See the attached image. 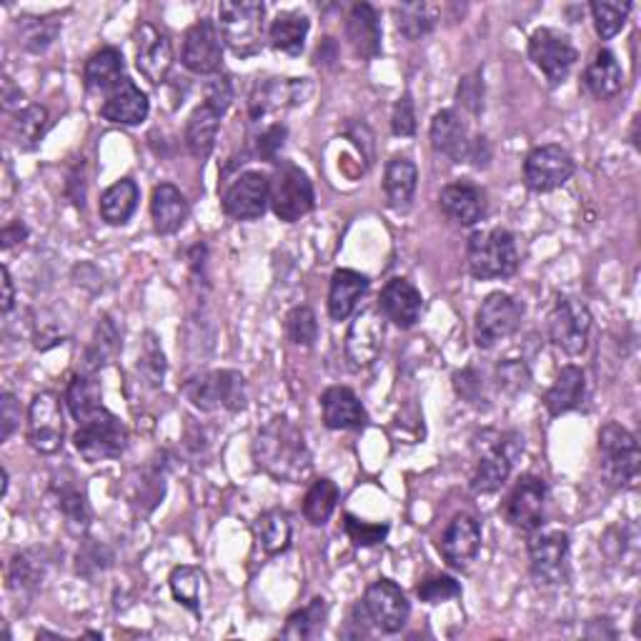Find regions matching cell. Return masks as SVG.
Masks as SVG:
<instances>
[{
	"instance_id": "cell-1",
	"label": "cell",
	"mask_w": 641,
	"mask_h": 641,
	"mask_svg": "<svg viewBox=\"0 0 641 641\" xmlns=\"http://www.w3.org/2000/svg\"><path fill=\"white\" fill-rule=\"evenodd\" d=\"M254 462L276 482L301 484L313 472V456L303 431L288 417L270 419L254 441Z\"/></svg>"
},
{
	"instance_id": "cell-2",
	"label": "cell",
	"mask_w": 641,
	"mask_h": 641,
	"mask_svg": "<svg viewBox=\"0 0 641 641\" xmlns=\"http://www.w3.org/2000/svg\"><path fill=\"white\" fill-rule=\"evenodd\" d=\"M468 274L478 281H494V278H509L519 268V251L507 229L478 231L468 239L466 246Z\"/></svg>"
},
{
	"instance_id": "cell-3",
	"label": "cell",
	"mask_w": 641,
	"mask_h": 641,
	"mask_svg": "<svg viewBox=\"0 0 641 641\" xmlns=\"http://www.w3.org/2000/svg\"><path fill=\"white\" fill-rule=\"evenodd\" d=\"M264 3L256 0H223L219 3L221 38L239 58H251L264 48Z\"/></svg>"
},
{
	"instance_id": "cell-4",
	"label": "cell",
	"mask_w": 641,
	"mask_h": 641,
	"mask_svg": "<svg viewBox=\"0 0 641 641\" xmlns=\"http://www.w3.org/2000/svg\"><path fill=\"white\" fill-rule=\"evenodd\" d=\"M599 456L601 474L614 489H629L637 484L641 468V451L634 433L621 427L617 421H609L599 431Z\"/></svg>"
},
{
	"instance_id": "cell-5",
	"label": "cell",
	"mask_w": 641,
	"mask_h": 641,
	"mask_svg": "<svg viewBox=\"0 0 641 641\" xmlns=\"http://www.w3.org/2000/svg\"><path fill=\"white\" fill-rule=\"evenodd\" d=\"M180 394L201 411H241L246 409L248 386L239 372H209L198 374L180 386Z\"/></svg>"
},
{
	"instance_id": "cell-6",
	"label": "cell",
	"mask_w": 641,
	"mask_h": 641,
	"mask_svg": "<svg viewBox=\"0 0 641 641\" xmlns=\"http://www.w3.org/2000/svg\"><path fill=\"white\" fill-rule=\"evenodd\" d=\"M74 444L88 464L108 462V458H119L129 446V431L121 419L103 406L78 423Z\"/></svg>"
},
{
	"instance_id": "cell-7",
	"label": "cell",
	"mask_w": 641,
	"mask_h": 641,
	"mask_svg": "<svg viewBox=\"0 0 641 641\" xmlns=\"http://www.w3.org/2000/svg\"><path fill=\"white\" fill-rule=\"evenodd\" d=\"M313 186L306 170L281 161L268 178V203L276 219L294 223L313 211Z\"/></svg>"
},
{
	"instance_id": "cell-8",
	"label": "cell",
	"mask_w": 641,
	"mask_h": 641,
	"mask_svg": "<svg viewBox=\"0 0 641 641\" xmlns=\"http://www.w3.org/2000/svg\"><path fill=\"white\" fill-rule=\"evenodd\" d=\"M523 449V439L517 433H496L494 441H482V456H478L472 491L474 494H494L509 482L513 458Z\"/></svg>"
},
{
	"instance_id": "cell-9",
	"label": "cell",
	"mask_w": 641,
	"mask_h": 641,
	"mask_svg": "<svg viewBox=\"0 0 641 641\" xmlns=\"http://www.w3.org/2000/svg\"><path fill=\"white\" fill-rule=\"evenodd\" d=\"M523 319V306L513 296L496 291L478 306L474 321V339L478 349H491L499 341H507L519 331Z\"/></svg>"
},
{
	"instance_id": "cell-10",
	"label": "cell",
	"mask_w": 641,
	"mask_h": 641,
	"mask_svg": "<svg viewBox=\"0 0 641 641\" xmlns=\"http://www.w3.org/2000/svg\"><path fill=\"white\" fill-rule=\"evenodd\" d=\"M592 333V313L586 303L572 299V296H559L552 313H549V339L556 349H562L566 356H582L589 346Z\"/></svg>"
},
{
	"instance_id": "cell-11",
	"label": "cell",
	"mask_w": 641,
	"mask_h": 641,
	"mask_svg": "<svg viewBox=\"0 0 641 641\" xmlns=\"http://www.w3.org/2000/svg\"><path fill=\"white\" fill-rule=\"evenodd\" d=\"M529 58L544 74L549 86L564 84L579 60V51L564 33L554 29H539L529 38Z\"/></svg>"
},
{
	"instance_id": "cell-12",
	"label": "cell",
	"mask_w": 641,
	"mask_h": 641,
	"mask_svg": "<svg viewBox=\"0 0 641 641\" xmlns=\"http://www.w3.org/2000/svg\"><path fill=\"white\" fill-rule=\"evenodd\" d=\"M576 164L564 146L549 143L534 148L523 161V184L534 194H552L568 184L574 176Z\"/></svg>"
},
{
	"instance_id": "cell-13",
	"label": "cell",
	"mask_w": 641,
	"mask_h": 641,
	"mask_svg": "<svg viewBox=\"0 0 641 641\" xmlns=\"http://www.w3.org/2000/svg\"><path fill=\"white\" fill-rule=\"evenodd\" d=\"M29 444L43 456L58 454L66 439V419L56 394L43 391L33 396L29 406V427H25Z\"/></svg>"
},
{
	"instance_id": "cell-14",
	"label": "cell",
	"mask_w": 641,
	"mask_h": 641,
	"mask_svg": "<svg viewBox=\"0 0 641 641\" xmlns=\"http://www.w3.org/2000/svg\"><path fill=\"white\" fill-rule=\"evenodd\" d=\"M531 574L541 584H564L568 574V534L562 529H537L529 539Z\"/></svg>"
},
{
	"instance_id": "cell-15",
	"label": "cell",
	"mask_w": 641,
	"mask_h": 641,
	"mask_svg": "<svg viewBox=\"0 0 641 641\" xmlns=\"http://www.w3.org/2000/svg\"><path fill=\"white\" fill-rule=\"evenodd\" d=\"M361 604H364V611L368 621H372V627L384 631V634H399L411 614L409 599H406L401 586H396L388 579H378L368 586Z\"/></svg>"
},
{
	"instance_id": "cell-16",
	"label": "cell",
	"mask_w": 641,
	"mask_h": 641,
	"mask_svg": "<svg viewBox=\"0 0 641 641\" xmlns=\"http://www.w3.org/2000/svg\"><path fill=\"white\" fill-rule=\"evenodd\" d=\"M544 507H546V482L541 476L527 474L521 476L517 486L504 501V519L509 521V527L519 531L541 529L544 523Z\"/></svg>"
},
{
	"instance_id": "cell-17",
	"label": "cell",
	"mask_w": 641,
	"mask_h": 641,
	"mask_svg": "<svg viewBox=\"0 0 641 641\" xmlns=\"http://www.w3.org/2000/svg\"><path fill=\"white\" fill-rule=\"evenodd\" d=\"M268 206V176L246 170L223 194V211L233 221H256Z\"/></svg>"
},
{
	"instance_id": "cell-18",
	"label": "cell",
	"mask_w": 641,
	"mask_h": 641,
	"mask_svg": "<svg viewBox=\"0 0 641 641\" xmlns=\"http://www.w3.org/2000/svg\"><path fill=\"white\" fill-rule=\"evenodd\" d=\"M223 43L211 18H201L186 31L184 66L196 76H213L221 68Z\"/></svg>"
},
{
	"instance_id": "cell-19",
	"label": "cell",
	"mask_w": 641,
	"mask_h": 641,
	"mask_svg": "<svg viewBox=\"0 0 641 641\" xmlns=\"http://www.w3.org/2000/svg\"><path fill=\"white\" fill-rule=\"evenodd\" d=\"M170 63H174V48L168 35L156 25L141 23L135 31V68L141 70V76L153 86H161L168 76Z\"/></svg>"
},
{
	"instance_id": "cell-20",
	"label": "cell",
	"mask_w": 641,
	"mask_h": 641,
	"mask_svg": "<svg viewBox=\"0 0 641 641\" xmlns=\"http://www.w3.org/2000/svg\"><path fill=\"white\" fill-rule=\"evenodd\" d=\"M384 313L364 309L346 333V354L356 368L372 366L384 349Z\"/></svg>"
},
{
	"instance_id": "cell-21",
	"label": "cell",
	"mask_w": 641,
	"mask_h": 641,
	"mask_svg": "<svg viewBox=\"0 0 641 641\" xmlns=\"http://www.w3.org/2000/svg\"><path fill=\"white\" fill-rule=\"evenodd\" d=\"M482 549V527L468 513H458L439 539V552L449 566L464 568L476 559Z\"/></svg>"
},
{
	"instance_id": "cell-22",
	"label": "cell",
	"mask_w": 641,
	"mask_h": 641,
	"mask_svg": "<svg viewBox=\"0 0 641 641\" xmlns=\"http://www.w3.org/2000/svg\"><path fill=\"white\" fill-rule=\"evenodd\" d=\"M431 146L441 156H446L454 161V164H466L468 151H472V135H468L466 123L462 121V115L451 108H444L433 115L431 121Z\"/></svg>"
},
{
	"instance_id": "cell-23",
	"label": "cell",
	"mask_w": 641,
	"mask_h": 641,
	"mask_svg": "<svg viewBox=\"0 0 641 641\" xmlns=\"http://www.w3.org/2000/svg\"><path fill=\"white\" fill-rule=\"evenodd\" d=\"M423 309L421 291L406 278H391L378 296V311L399 329H411Z\"/></svg>"
},
{
	"instance_id": "cell-24",
	"label": "cell",
	"mask_w": 641,
	"mask_h": 641,
	"mask_svg": "<svg viewBox=\"0 0 641 641\" xmlns=\"http://www.w3.org/2000/svg\"><path fill=\"white\" fill-rule=\"evenodd\" d=\"M323 423L333 431H361L368 423V413L358 396L346 386H331L321 396Z\"/></svg>"
},
{
	"instance_id": "cell-25",
	"label": "cell",
	"mask_w": 641,
	"mask_h": 641,
	"mask_svg": "<svg viewBox=\"0 0 641 641\" xmlns=\"http://www.w3.org/2000/svg\"><path fill=\"white\" fill-rule=\"evenodd\" d=\"M151 103L148 96L133 84L131 78H123L119 86H115L101 106V115L108 123H119V125H141L148 119Z\"/></svg>"
},
{
	"instance_id": "cell-26",
	"label": "cell",
	"mask_w": 641,
	"mask_h": 641,
	"mask_svg": "<svg viewBox=\"0 0 641 641\" xmlns=\"http://www.w3.org/2000/svg\"><path fill=\"white\" fill-rule=\"evenodd\" d=\"M439 206L446 213V219L454 223L474 225L486 215V194L474 184L456 180V184L441 188Z\"/></svg>"
},
{
	"instance_id": "cell-27",
	"label": "cell",
	"mask_w": 641,
	"mask_h": 641,
	"mask_svg": "<svg viewBox=\"0 0 641 641\" xmlns=\"http://www.w3.org/2000/svg\"><path fill=\"white\" fill-rule=\"evenodd\" d=\"M346 41L361 60H374L382 53V21L372 3H356L346 18Z\"/></svg>"
},
{
	"instance_id": "cell-28",
	"label": "cell",
	"mask_w": 641,
	"mask_h": 641,
	"mask_svg": "<svg viewBox=\"0 0 641 641\" xmlns=\"http://www.w3.org/2000/svg\"><path fill=\"white\" fill-rule=\"evenodd\" d=\"M368 291V278L358 270L339 268L331 276L329 288V316L333 321H346L351 313L356 311L358 301L364 299Z\"/></svg>"
},
{
	"instance_id": "cell-29",
	"label": "cell",
	"mask_w": 641,
	"mask_h": 641,
	"mask_svg": "<svg viewBox=\"0 0 641 641\" xmlns=\"http://www.w3.org/2000/svg\"><path fill=\"white\" fill-rule=\"evenodd\" d=\"M151 219L153 229L161 236H170V233L180 231V225L188 219V201L180 194V188L174 184H161L153 188L151 196Z\"/></svg>"
},
{
	"instance_id": "cell-30",
	"label": "cell",
	"mask_w": 641,
	"mask_h": 641,
	"mask_svg": "<svg viewBox=\"0 0 641 641\" xmlns=\"http://www.w3.org/2000/svg\"><path fill=\"white\" fill-rule=\"evenodd\" d=\"M586 399V376L579 366H564L559 372L556 382L544 396V406L549 417H562L574 409H579Z\"/></svg>"
},
{
	"instance_id": "cell-31",
	"label": "cell",
	"mask_w": 641,
	"mask_h": 641,
	"mask_svg": "<svg viewBox=\"0 0 641 641\" xmlns=\"http://www.w3.org/2000/svg\"><path fill=\"white\" fill-rule=\"evenodd\" d=\"M625 86V70H621L617 56L611 51H599L584 70L586 93L597 101H609Z\"/></svg>"
},
{
	"instance_id": "cell-32",
	"label": "cell",
	"mask_w": 641,
	"mask_h": 641,
	"mask_svg": "<svg viewBox=\"0 0 641 641\" xmlns=\"http://www.w3.org/2000/svg\"><path fill=\"white\" fill-rule=\"evenodd\" d=\"M417 186H419V170L413 161H409L406 156H394L391 161H388L386 176H384V191H386V201L394 211H409L413 196H417Z\"/></svg>"
},
{
	"instance_id": "cell-33",
	"label": "cell",
	"mask_w": 641,
	"mask_h": 641,
	"mask_svg": "<svg viewBox=\"0 0 641 641\" xmlns=\"http://www.w3.org/2000/svg\"><path fill=\"white\" fill-rule=\"evenodd\" d=\"M123 53L119 48H101L88 58L84 68V80L90 93H106L123 80Z\"/></svg>"
},
{
	"instance_id": "cell-34",
	"label": "cell",
	"mask_w": 641,
	"mask_h": 641,
	"mask_svg": "<svg viewBox=\"0 0 641 641\" xmlns=\"http://www.w3.org/2000/svg\"><path fill=\"white\" fill-rule=\"evenodd\" d=\"M219 125L221 113H215L211 106L201 103L191 113V119L186 123V146L191 151V156L198 161H206L215 148V139H219Z\"/></svg>"
},
{
	"instance_id": "cell-35",
	"label": "cell",
	"mask_w": 641,
	"mask_h": 641,
	"mask_svg": "<svg viewBox=\"0 0 641 641\" xmlns=\"http://www.w3.org/2000/svg\"><path fill=\"white\" fill-rule=\"evenodd\" d=\"M309 18L303 13H278L276 21L270 23L268 41L274 45V51L286 53V56H301L306 48V35H309Z\"/></svg>"
},
{
	"instance_id": "cell-36",
	"label": "cell",
	"mask_w": 641,
	"mask_h": 641,
	"mask_svg": "<svg viewBox=\"0 0 641 641\" xmlns=\"http://www.w3.org/2000/svg\"><path fill=\"white\" fill-rule=\"evenodd\" d=\"M139 198H141V191H139V186H135V180L131 178L115 180V184L111 188H106V194L101 196V206H98L101 219L108 225L129 223L135 209H139Z\"/></svg>"
},
{
	"instance_id": "cell-37",
	"label": "cell",
	"mask_w": 641,
	"mask_h": 641,
	"mask_svg": "<svg viewBox=\"0 0 641 641\" xmlns=\"http://www.w3.org/2000/svg\"><path fill=\"white\" fill-rule=\"evenodd\" d=\"M45 562L41 554L23 552L13 556L11 568H8V589H11L18 599L31 601L43 586Z\"/></svg>"
},
{
	"instance_id": "cell-38",
	"label": "cell",
	"mask_w": 641,
	"mask_h": 641,
	"mask_svg": "<svg viewBox=\"0 0 641 641\" xmlns=\"http://www.w3.org/2000/svg\"><path fill=\"white\" fill-rule=\"evenodd\" d=\"M18 33V45L29 53H43L48 51L53 43H56L60 33V15H23L18 18L15 23Z\"/></svg>"
},
{
	"instance_id": "cell-39",
	"label": "cell",
	"mask_w": 641,
	"mask_h": 641,
	"mask_svg": "<svg viewBox=\"0 0 641 641\" xmlns=\"http://www.w3.org/2000/svg\"><path fill=\"white\" fill-rule=\"evenodd\" d=\"M51 125V115L45 106H25L13 115V141L21 151H35Z\"/></svg>"
},
{
	"instance_id": "cell-40",
	"label": "cell",
	"mask_w": 641,
	"mask_h": 641,
	"mask_svg": "<svg viewBox=\"0 0 641 641\" xmlns=\"http://www.w3.org/2000/svg\"><path fill=\"white\" fill-rule=\"evenodd\" d=\"M327 617H329V604L323 597H316L303 609L291 614L286 621V627L281 631L284 639H294V641H306V639H316L321 637L323 627H327Z\"/></svg>"
},
{
	"instance_id": "cell-41",
	"label": "cell",
	"mask_w": 641,
	"mask_h": 641,
	"mask_svg": "<svg viewBox=\"0 0 641 641\" xmlns=\"http://www.w3.org/2000/svg\"><path fill=\"white\" fill-rule=\"evenodd\" d=\"M396 29L409 41H421L433 31L439 21V5L431 3H401L394 8Z\"/></svg>"
},
{
	"instance_id": "cell-42",
	"label": "cell",
	"mask_w": 641,
	"mask_h": 641,
	"mask_svg": "<svg viewBox=\"0 0 641 641\" xmlns=\"http://www.w3.org/2000/svg\"><path fill=\"white\" fill-rule=\"evenodd\" d=\"M170 592H174V599L178 604H184L186 609H191L196 617L203 614V592H206V576L201 568L196 566H176L170 572Z\"/></svg>"
},
{
	"instance_id": "cell-43",
	"label": "cell",
	"mask_w": 641,
	"mask_h": 641,
	"mask_svg": "<svg viewBox=\"0 0 641 641\" xmlns=\"http://www.w3.org/2000/svg\"><path fill=\"white\" fill-rule=\"evenodd\" d=\"M291 517L284 509H270L256 521V539L266 554H281L291 546Z\"/></svg>"
},
{
	"instance_id": "cell-44",
	"label": "cell",
	"mask_w": 641,
	"mask_h": 641,
	"mask_svg": "<svg viewBox=\"0 0 641 641\" xmlns=\"http://www.w3.org/2000/svg\"><path fill=\"white\" fill-rule=\"evenodd\" d=\"M339 504V486L331 478H319L306 494L303 499V517L311 527H323L331 519V513L336 511Z\"/></svg>"
},
{
	"instance_id": "cell-45",
	"label": "cell",
	"mask_w": 641,
	"mask_h": 641,
	"mask_svg": "<svg viewBox=\"0 0 641 641\" xmlns=\"http://www.w3.org/2000/svg\"><path fill=\"white\" fill-rule=\"evenodd\" d=\"M103 394H101V386L93 376L88 374H80L76 376L74 382L68 384V391H66V401H68V409L74 413V419L80 423L84 419H88L90 413H96L98 409H103Z\"/></svg>"
},
{
	"instance_id": "cell-46",
	"label": "cell",
	"mask_w": 641,
	"mask_h": 641,
	"mask_svg": "<svg viewBox=\"0 0 641 641\" xmlns=\"http://www.w3.org/2000/svg\"><path fill=\"white\" fill-rule=\"evenodd\" d=\"M119 351H121V333L119 329H115V323L108 319V316H103L86 354L88 372H96V368L111 364V361L119 356Z\"/></svg>"
},
{
	"instance_id": "cell-47",
	"label": "cell",
	"mask_w": 641,
	"mask_h": 641,
	"mask_svg": "<svg viewBox=\"0 0 641 641\" xmlns=\"http://www.w3.org/2000/svg\"><path fill=\"white\" fill-rule=\"evenodd\" d=\"M58 499V509L66 519L68 529L76 531V534H84L90 523V507L86 494L78 489L74 484H60V489L56 491Z\"/></svg>"
},
{
	"instance_id": "cell-48",
	"label": "cell",
	"mask_w": 641,
	"mask_h": 641,
	"mask_svg": "<svg viewBox=\"0 0 641 641\" xmlns=\"http://www.w3.org/2000/svg\"><path fill=\"white\" fill-rule=\"evenodd\" d=\"M592 18H594V29H597L601 41H611L614 35L625 31V25L629 21L631 3H609V0H597V3L589 5Z\"/></svg>"
},
{
	"instance_id": "cell-49",
	"label": "cell",
	"mask_w": 641,
	"mask_h": 641,
	"mask_svg": "<svg viewBox=\"0 0 641 641\" xmlns=\"http://www.w3.org/2000/svg\"><path fill=\"white\" fill-rule=\"evenodd\" d=\"M286 333L296 346L311 349L319 341V319H316L313 309L309 306H296V309L286 316Z\"/></svg>"
},
{
	"instance_id": "cell-50",
	"label": "cell",
	"mask_w": 641,
	"mask_h": 641,
	"mask_svg": "<svg viewBox=\"0 0 641 641\" xmlns=\"http://www.w3.org/2000/svg\"><path fill=\"white\" fill-rule=\"evenodd\" d=\"M417 594L423 604H444V601L462 597V584H458L454 576L439 574V576H429V579H423L419 584Z\"/></svg>"
},
{
	"instance_id": "cell-51",
	"label": "cell",
	"mask_w": 641,
	"mask_h": 641,
	"mask_svg": "<svg viewBox=\"0 0 641 641\" xmlns=\"http://www.w3.org/2000/svg\"><path fill=\"white\" fill-rule=\"evenodd\" d=\"M343 529H346L349 539L354 541L356 546H376V544H382L388 534L386 523H366L356 517H351V513L343 517Z\"/></svg>"
},
{
	"instance_id": "cell-52",
	"label": "cell",
	"mask_w": 641,
	"mask_h": 641,
	"mask_svg": "<svg viewBox=\"0 0 641 641\" xmlns=\"http://www.w3.org/2000/svg\"><path fill=\"white\" fill-rule=\"evenodd\" d=\"M139 372L146 376V382L153 384V386L164 384L166 358H164V351L158 349V343L153 336H148V341H146V351H143V356H141Z\"/></svg>"
},
{
	"instance_id": "cell-53",
	"label": "cell",
	"mask_w": 641,
	"mask_h": 641,
	"mask_svg": "<svg viewBox=\"0 0 641 641\" xmlns=\"http://www.w3.org/2000/svg\"><path fill=\"white\" fill-rule=\"evenodd\" d=\"M284 143H286V125H281V123L268 125V129L261 133L258 141H256L258 158L268 161V164H281L278 158H281Z\"/></svg>"
},
{
	"instance_id": "cell-54",
	"label": "cell",
	"mask_w": 641,
	"mask_h": 641,
	"mask_svg": "<svg viewBox=\"0 0 641 641\" xmlns=\"http://www.w3.org/2000/svg\"><path fill=\"white\" fill-rule=\"evenodd\" d=\"M203 96H206V106H211L215 113H225L231 108L233 101V84L229 76H213L209 84L203 88Z\"/></svg>"
},
{
	"instance_id": "cell-55",
	"label": "cell",
	"mask_w": 641,
	"mask_h": 641,
	"mask_svg": "<svg viewBox=\"0 0 641 641\" xmlns=\"http://www.w3.org/2000/svg\"><path fill=\"white\" fill-rule=\"evenodd\" d=\"M496 382H499L501 391L519 394L529 384V372L521 361H504V364L496 368Z\"/></svg>"
},
{
	"instance_id": "cell-56",
	"label": "cell",
	"mask_w": 641,
	"mask_h": 641,
	"mask_svg": "<svg viewBox=\"0 0 641 641\" xmlns=\"http://www.w3.org/2000/svg\"><path fill=\"white\" fill-rule=\"evenodd\" d=\"M391 131L394 135H401V139H409V135L417 133V113H413V101L409 93L401 96L394 106Z\"/></svg>"
},
{
	"instance_id": "cell-57",
	"label": "cell",
	"mask_w": 641,
	"mask_h": 641,
	"mask_svg": "<svg viewBox=\"0 0 641 641\" xmlns=\"http://www.w3.org/2000/svg\"><path fill=\"white\" fill-rule=\"evenodd\" d=\"M21 427V404L13 394H3L0 396V439L8 441L13 436V431Z\"/></svg>"
},
{
	"instance_id": "cell-58",
	"label": "cell",
	"mask_w": 641,
	"mask_h": 641,
	"mask_svg": "<svg viewBox=\"0 0 641 641\" xmlns=\"http://www.w3.org/2000/svg\"><path fill=\"white\" fill-rule=\"evenodd\" d=\"M456 98H458V103H462L464 108H468L472 113L482 111L484 88H482V80H478V76H466L462 84H458Z\"/></svg>"
},
{
	"instance_id": "cell-59",
	"label": "cell",
	"mask_w": 641,
	"mask_h": 641,
	"mask_svg": "<svg viewBox=\"0 0 641 641\" xmlns=\"http://www.w3.org/2000/svg\"><path fill=\"white\" fill-rule=\"evenodd\" d=\"M29 239V229H25V223L23 221H13V223H8L5 229H3V248H13L18 241H25Z\"/></svg>"
},
{
	"instance_id": "cell-60",
	"label": "cell",
	"mask_w": 641,
	"mask_h": 641,
	"mask_svg": "<svg viewBox=\"0 0 641 641\" xmlns=\"http://www.w3.org/2000/svg\"><path fill=\"white\" fill-rule=\"evenodd\" d=\"M21 103H23V90L15 88V84L11 78H3V108L5 111H21Z\"/></svg>"
},
{
	"instance_id": "cell-61",
	"label": "cell",
	"mask_w": 641,
	"mask_h": 641,
	"mask_svg": "<svg viewBox=\"0 0 641 641\" xmlns=\"http://www.w3.org/2000/svg\"><path fill=\"white\" fill-rule=\"evenodd\" d=\"M333 60H336V43H333V38H323L319 51H316L313 63L316 66H333Z\"/></svg>"
},
{
	"instance_id": "cell-62",
	"label": "cell",
	"mask_w": 641,
	"mask_h": 641,
	"mask_svg": "<svg viewBox=\"0 0 641 641\" xmlns=\"http://www.w3.org/2000/svg\"><path fill=\"white\" fill-rule=\"evenodd\" d=\"M13 303H15V286H13L11 270H8V266H3V313H11Z\"/></svg>"
},
{
	"instance_id": "cell-63",
	"label": "cell",
	"mask_w": 641,
	"mask_h": 641,
	"mask_svg": "<svg viewBox=\"0 0 641 641\" xmlns=\"http://www.w3.org/2000/svg\"><path fill=\"white\" fill-rule=\"evenodd\" d=\"M8 494V472L3 468V496Z\"/></svg>"
}]
</instances>
